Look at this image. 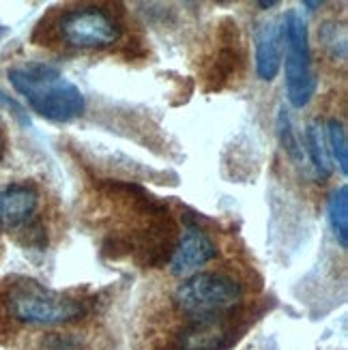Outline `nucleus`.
<instances>
[{"label": "nucleus", "instance_id": "a211bd4d", "mask_svg": "<svg viewBox=\"0 0 348 350\" xmlns=\"http://www.w3.org/2000/svg\"><path fill=\"white\" fill-rule=\"evenodd\" d=\"M3 153H5V140H3V135H0V159H3Z\"/></svg>", "mask_w": 348, "mask_h": 350}, {"label": "nucleus", "instance_id": "423d86ee", "mask_svg": "<svg viewBox=\"0 0 348 350\" xmlns=\"http://www.w3.org/2000/svg\"><path fill=\"white\" fill-rule=\"evenodd\" d=\"M217 258V245L200 226L187 221V230L174 247L170 273L176 278H189L198 273L206 262Z\"/></svg>", "mask_w": 348, "mask_h": 350}, {"label": "nucleus", "instance_id": "f03ea898", "mask_svg": "<svg viewBox=\"0 0 348 350\" xmlns=\"http://www.w3.org/2000/svg\"><path fill=\"white\" fill-rule=\"evenodd\" d=\"M5 310L9 318L22 325L58 327L86 316V303L73 295L58 293L37 280L20 278L9 284L5 293Z\"/></svg>", "mask_w": 348, "mask_h": 350}, {"label": "nucleus", "instance_id": "f3484780", "mask_svg": "<svg viewBox=\"0 0 348 350\" xmlns=\"http://www.w3.org/2000/svg\"><path fill=\"white\" fill-rule=\"evenodd\" d=\"M304 7H308L310 11H314V9H319V7H323V3H308V0H306V3H304Z\"/></svg>", "mask_w": 348, "mask_h": 350}, {"label": "nucleus", "instance_id": "2eb2a0df", "mask_svg": "<svg viewBox=\"0 0 348 350\" xmlns=\"http://www.w3.org/2000/svg\"><path fill=\"white\" fill-rule=\"evenodd\" d=\"M0 103L5 105V108H9L11 112H13V116L18 118V123L20 125H24V127H30V118H28V112L22 108V105L15 101V99H11L9 95H5L3 90H0Z\"/></svg>", "mask_w": 348, "mask_h": 350}, {"label": "nucleus", "instance_id": "6ab92c4d", "mask_svg": "<svg viewBox=\"0 0 348 350\" xmlns=\"http://www.w3.org/2000/svg\"><path fill=\"white\" fill-rule=\"evenodd\" d=\"M7 33H9V30H7V28H5V26H0V37H5V35H7Z\"/></svg>", "mask_w": 348, "mask_h": 350}, {"label": "nucleus", "instance_id": "ddd939ff", "mask_svg": "<svg viewBox=\"0 0 348 350\" xmlns=\"http://www.w3.org/2000/svg\"><path fill=\"white\" fill-rule=\"evenodd\" d=\"M276 127H278L280 144L286 150V155H289L295 163H304V146H301V142L297 140L291 114H289V110H286V108H280V112H278V125Z\"/></svg>", "mask_w": 348, "mask_h": 350}, {"label": "nucleus", "instance_id": "0eeeda50", "mask_svg": "<svg viewBox=\"0 0 348 350\" xmlns=\"http://www.w3.org/2000/svg\"><path fill=\"white\" fill-rule=\"evenodd\" d=\"M235 342V323L230 314L189 321L180 331L178 350H226Z\"/></svg>", "mask_w": 348, "mask_h": 350}, {"label": "nucleus", "instance_id": "20e7f679", "mask_svg": "<svg viewBox=\"0 0 348 350\" xmlns=\"http://www.w3.org/2000/svg\"><path fill=\"white\" fill-rule=\"evenodd\" d=\"M282 28L286 41V97L293 108H306L319 86V78L312 65L308 24L297 11H289Z\"/></svg>", "mask_w": 348, "mask_h": 350}, {"label": "nucleus", "instance_id": "f8f14e48", "mask_svg": "<svg viewBox=\"0 0 348 350\" xmlns=\"http://www.w3.org/2000/svg\"><path fill=\"white\" fill-rule=\"evenodd\" d=\"M325 138L329 146V155L338 163L340 174L348 176V138H346V127L340 118H329L325 125Z\"/></svg>", "mask_w": 348, "mask_h": 350}, {"label": "nucleus", "instance_id": "9b49d317", "mask_svg": "<svg viewBox=\"0 0 348 350\" xmlns=\"http://www.w3.org/2000/svg\"><path fill=\"white\" fill-rule=\"evenodd\" d=\"M327 217L340 247H348V185L338 187L327 200Z\"/></svg>", "mask_w": 348, "mask_h": 350}, {"label": "nucleus", "instance_id": "6e6552de", "mask_svg": "<svg viewBox=\"0 0 348 350\" xmlns=\"http://www.w3.org/2000/svg\"><path fill=\"white\" fill-rule=\"evenodd\" d=\"M39 191L30 183H9L0 187V232L20 230L35 219Z\"/></svg>", "mask_w": 348, "mask_h": 350}, {"label": "nucleus", "instance_id": "dca6fc26", "mask_svg": "<svg viewBox=\"0 0 348 350\" xmlns=\"http://www.w3.org/2000/svg\"><path fill=\"white\" fill-rule=\"evenodd\" d=\"M278 5H280L278 0H260V3H258L260 9H273V7H278Z\"/></svg>", "mask_w": 348, "mask_h": 350}, {"label": "nucleus", "instance_id": "7ed1b4c3", "mask_svg": "<svg viewBox=\"0 0 348 350\" xmlns=\"http://www.w3.org/2000/svg\"><path fill=\"white\" fill-rule=\"evenodd\" d=\"M243 299V284L222 271H198L176 286L172 303L189 321L232 314Z\"/></svg>", "mask_w": 348, "mask_h": 350}, {"label": "nucleus", "instance_id": "1a4fd4ad", "mask_svg": "<svg viewBox=\"0 0 348 350\" xmlns=\"http://www.w3.org/2000/svg\"><path fill=\"white\" fill-rule=\"evenodd\" d=\"M256 73L263 82H273L282 69L284 58V28L282 20H267L254 33Z\"/></svg>", "mask_w": 348, "mask_h": 350}, {"label": "nucleus", "instance_id": "f257e3e1", "mask_svg": "<svg viewBox=\"0 0 348 350\" xmlns=\"http://www.w3.org/2000/svg\"><path fill=\"white\" fill-rule=\"evenodd\" d=\"M11 86L28 101L30 110L52 123H71L82 116L86 99L80 86L69 82L58 67L41 60L15 65L7 71Z\"/></svg>", "mask_w": 348, "mask_h": 350}, {"label": "nucleus", "instance_id": "4468645a", "mask_svg": "<svg viewBox=\"0 0 348 350\" xmlns=\"http://www.w3.org/2000/svg\"><path fill=\"white\" fill-rule=\"evenodd\" d=\"M80 342L73 336H63V333H50L48 338L43 340L45 350H78Z\"/></svg>", "mask_w": 348, "mask_h": 350}, {"label": "nucleus", "instance_id": "9d476101", "mask_svg": "<svg viewBox=\"0 0 348 350\" xmlns=\"http://www.w3.org/2000/svg\"><path fill=\"white\" fill-rule=\"evenodd\" d=\"M306 148H308V157L314 168L316 180L325 183L331 174H334V163H331L329 155V146L325 138V125L321 120H312L306 129Z\"/></svg>", "mask_w": 348, "mask_h": 350}, {"label": "nucleus", "instance_id": "39448f33", "mask_svg": "<svg viewBox=\"0 0 348 350\" xmlns=\"http://www.w3.org/2000/svg\"><path fill=\"white\" fill-rule=\"evenodd\" d=\"M56 33L69 48L101 50L110 48L120 39L123 26L110 11L101 7H78L60 15L56 22Z\"/></svg>", "mask_w": 348, "mask_h": 350}]
</instances>
